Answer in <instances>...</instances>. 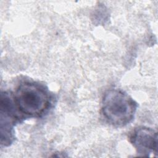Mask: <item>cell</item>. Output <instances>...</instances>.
<instances>
[{
	"label": "cell",
	"mask_w": 158,
	"mask_h": 158,
	"mask_svg": "<svg viewBox=\"0 0 158 158\" xmlns=\"http://www.w3.org/2000/svg\"><path fill=\"white\" fill-rule=\"evenodd\" d=\"M137 108L136 102L126 93L118 89L107 90L102 100L101 111L109 123L124 126L133 119Z\"/></svg>",
	"instance_id": "obj_1"
},
{
	"label": "cell",
	"mask_w": 158,
	"mask_h": 158,
	"mask_svg": "<svg viewBox=\"0 0 158 158\" xmlns=\"http://www.w3.org/2000/svg\"><path fill=\"white\" fill-rule=\"evenodd\" d=\"M14 99L19 111L30 117L43 114L50 104L49 94L44 87L31 82H24L19 85Z\"/></svg>",
	"instance_id": "obj_2"
},
{
	"label": "cell",
	"mask_w": 158,
	"mask_h": 158,
	"mask_svg": "<svg viewBox=\"0 0 158 158\" xmlns=\"http://www.w3.org/2000/svg\"><path fill=\"white\" fill-rule=\"evenodd\" d=\"M130 141L137 152L148 156L150 153H157V133L152 128L141 127L136 128L130 137Z\"/></svg>",
	"instance_id": "obj_3"
},
{
	"label": "cell",
	"mask_w": 158,
	"mask_h": 158,
	"mask_svg": "<svg viewBox=\"0 0 158 158\" xmlns=\"http://www.w3.org/2000/svg\"><path fill=\"white\" fill-rule=\"evenodd\" d=\"M13 103L6 93L1 98V143L9 144L13 139V125L15 119Z\"/></svg>",
	"instance_id": "obj_4"
}]
</instances>
